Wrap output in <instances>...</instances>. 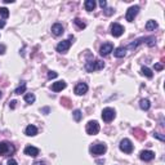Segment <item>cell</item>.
Segmentation results:
<instances>
[{
    "label": "cell",
    "mask_w": 165,
    "mask_h": 165,
    "mask_svg": "<svg viewBox=\"0 0 165 165\" xmlns=\"http://www.w3.org/2000/svg\"><path fill=\"white\" fill-rule=\"evenodd\" d=\"M103 67H104V62L99 61V59H92V61H88V62L85 63V70L88 71V72L102 70Z\"/></svg>",
    "instance_id": "1"
},
{
    "label": "cell",
    "mask_w": 165,
    "mask_h": 165,
    "mask_svg": "<svg viewBox=\"0 0 165 165\" xmlns=\"http://www.w3.org/2000/svg\"><path fill=\"white\" fill-rule=\"evenodd\" d=\"M155 41H156V39H155L154 36H148V38H141V39H138V40H135L134 43L129 44V47H128V48H130V49H134V48H137V47H138L139 44H143V43L148 44L150 47H152V45L155 44Z\"/></svg>",
    "instance_id": "2"
},
{
    "label": "cell",
    "mask_w": 165,
    "mask_h": 165,
    "mask_svg": "<svg viewBox=\"0 0 165 165\" xmlns=\"http://www.w3.org/2000/svg\"><path fill=\"white\" fill-rule=\"evenodd\" d=\"M75 40V38L74 36H70V39L68 40H62L61 43H59L58 45H57V52L58 53H66L68 49H70V47H71V44H72V41Z\"/></svg>",
    "instance_id": "3"
},
{
    "label": "cell",
    "mask_w": 165,
    "mask_h": 165,
    "mask_svg": "<svg viewBox=\"0 0 165 165\" xmlns=\"http://www.w3.org/2000/svg\"><path fill=\"white\" fill-rule=\"evenodd\" d=\"M115 116H116V114H115V110H114V108H111V107L103 108V111H102V119H103V121L110 123V121H112L114 119H115Z\"/></svg>",
    "instance_id": "4"
},
{
    "label": "cell",
    "mask_w": 165,
    "mask_h": 165,
    "mask_svg": "<svg viewBox=\"0 0 165 165\" xmlns=\"http://www.w3.org/2000/svg\"><path fill=\"white\" fill-rule=\"evenodd\" d=\"M98 132H99V124L95 120H90L86 124V133L89 135H95L98 134Z\"/></svg>",
    "instance_id": "5"
},
{
    "label": "cell",
    "mask_w": 165,
    "mask_h": 165,
    "mask_svg": "<svg viewBox=\"0 0 165 165\" xmlns=\"http://www.w3.org/2000/svg\"><path fill=\"white\" fill-rule=\"evenodd\" d=\"M106 150H107V146L104 143H95L90 147V152H92V155H95V156H97V155H103L106 152Z\"/></svg>",
    "instance_id": "6"
},
{
    "label": "cell",
    "mask_w": 165,
    "mask_h": 165,
    "mask_svg": "<svg viewBox=\"0 0 165 165\" xmlns=\"http://www.w3.org/2000/svg\"><path fill=\"white\" fill-rule=\"evenodd\" d=\"M120 150L123 151V152H125V154H132V151H133V145H132V141L130 139H128V138H124L121 142H120Z\"/></svg>",
    "instance_id": "7"
},
{
    "label": "cell",
    "mask_w": 165,
    "mask_h": 165,
    "mask_svg": "<svg viewBox=\"0 0 165 165\" xmlns=\"http://www.w3.org/2000/svg\"><path fill=\"white\" fill-rule=\"evenodd\" d=\"M138 12H139V7H138V5L130 7V8L126 11V16H125L126 21H128V22H133V21H134V18H135V16L138 14Z\"/></svg>",
    "instance_id": "8"
},
{
    "label": "cell",
    "mask_w": 165,
    "mask_h": 165,
    "mask_svg": "<svg viewBox=\"0 0 165 165\" xmlns=\"http://www.w3.org/2000/svg\"><path fill=\"white\" fill-rule=\"evenodd\" d=\"M14 152V147L8 142H0V155H7Z\"/></svg>",
    "instance_id": "9"
},
{
    "label": "cell",
    "mask_w": 165,
    "mask_h": 165,
    "mask_svg": "<svg viewBox=\"0 0 165 165\" xmlns=\"http://www.w3.org/2000/svg\"><path fill=\"white\" fill-rule=\"evenodd\" d=\"M111 52H114V45L111 44V43H104L102 47L99 48V54L102 57H106V56H108Z\"/></svg>",
    "instance_id": "10"
},
{
    "label": "cell",
    "mask_w": 165,
    "mask_h": 165,
    "mask_svg": "<svg viewBox=\"0 0 165 165\" xmlns=\"http://www.w3.org/2000/svg\"><path fill=\"white\" fill-rule=\"evenodd\" d=\"M124 31H125V29H124L121 25H119V23H114V25L111 26V35L115 36V38L121 36V35L124 34Z\"/></svg>",
    "instance_id": "11"
},
{
    "label": "cell",
    "mask_w": 165,
    "mask_h": 165,
    "mask_svg": "<svg viewBox=\"0 0 165 165\" xmlns=\"http://www.w3.org/2000/svg\"><path fill=\"white\" fill-rule=\"evenodd\" d=\"M139 157H141V160H143V161H151V160L155 157V152H152V151H150V150L141 151Z\"/></svg>",
    "instance_id": "12"
},
{
    "label": "cell",
    "mask_w": 165,
    "mask_h": 165,
    "mask_svg": "<svg viewBox=\"0 0 165 165\" xmlns=\"http://www.w3.org/2000/svg\"><path fill=\"white\" fill-rule=\"evenodd\" d=\"M86 92H88V85H86L85 82H79V84L75 86V93L77 95H82V94H85Z\"/></svg>",
    "instance_id": "13"
},
{
    "label": "cell",
    "mask_w": 165,
    "mask_h": 165,
    "mask_svg": "<svg viewBox=\"0 0 165 165\" xmlns=\"http://www.w3.org/2000/svg\"><path fill=\"white\" fill-rule=\"evenodd\" d=\"M25 155H27V156H31V157H35L39 155V148L34 147V146H27V147L25 148Z\"/></svg>",
    "instance_id": "14"
},
{
    "label": "cell",
    "mask_w": 165,
    "mask_h": 165,
    "mask_svg": "<svg viewBox=\"0 0 165 165\" xmlns=\"http://www.w3.org/2000/svg\"><path fill=\"white\" fill-rule=\"evenodd\" d=\"M52 33L56 36H61L63 33H65V30H63V26L61 23H54L52 26Z\"/></svg>",
    "instance_id": "15"
},
{
    "label": "cell",
    "mask_w": 165,
    "mask_h": 165,
    "mask_svg": "<svg viewBox=\"0 0 165 165\" xmlns=\"http://www.w3.org/2000/svg\"><path fill=\"white\" fill-rule=\"evenodd\" d=\"M65 88H66V82L63 81V80H59V81L53 82V85H52V90L53 92H61Z\"/></svg>",
    "instance_id": "16"
},
{
    "label": "cell",
    "mask_w": 165,
    "mask_h": 165,
    "mask_svg": "<svg viewBox=\"0 0 165 165\" xmlns=\"http://www.w3.org/2000/svg\"><path fill=\"white\" fill-rule=\"evenodd\" d=\"M25 133H26V135H29V137H34L38 134V128L35 125H27Z\"/></svg>",
    "instance_id": "17"
},
{
    "label": "cell",
    "mask_w": 165,
    "mask_h": 165,
    "mask_svg": "<svg viewBox=\"0 0 165 165\" xmlns=\"http://www.w3.org/2000/svg\"><path fill=\"white\" fill-rule=\"evenodd\" d=\"M114 56L117 57V58H123L126 56V48L124 47H120V48H116L115 50H114Z\"/></svg>",
    "instance_id": "18"
},
{
    "label": "cell",
    "mask_w": 165,
    "mask_h": 165,
    "mask_svg": "<svg viewBox=\"0 0 165 165\" xmlns=\"http://www.w3.org/2000/svg\"><path fill=\"white\" fill-rule=\"evenodd\" d=\"M157 22L156 21H154V20H150L147 21V23H146V30L147 31H154L155 29H157Z\"/></svg>",
    "instance_id": "19"
},
{
    "label": "cell",
    "mask_w": 165,
    "mask_h": 165,
    "mask_svg": "<svg viewBox=\"0 0 165 165\" xmlns=\"http://www.w3.org/2000/svg\"><path fill=\"white\" fill-rule=\"evenodd\" d=\"M84 7H85V9H86L88 12L94 11V8H95V2H94V0H85Z\"/></svg>",
    "instance_id": "20"
},
{
    "label": "cell",
    "mask_w": 165,
    "mask_h": 165,
    "mask_svg": "<svg viewBox=\"0 0 165 165\" xmlns=\"http://www.w3.org/2000/svg\"><path fill=\"white\" fill-rule=\"evenodd\" d=\"M139 107H141L142 110H145V111H147V110L151 107L150 101H148V99H141V102H139Z\"/></svg>",
    "instance_id": "21"
},
{
    "label": "cell",
    "mask_w": 165,
    "mask_h": 165,
    "mask_svg": "<svg viewBox=\"0 0 165 165\" xmlns=\"http://www.w3.org/2000/svg\"><path fill=\"white\" fill-rule=\"evenodd\" d=\"M133 134H135V137H137V138H138V139H145V137H146V134H145V133L143 132H142L141 129H133Z\"/></svg>",
    "instance_id": "22"
},
{
    "label": "cell",
    "mask_w": 165,
    "mask_h": 165,
    "mask_svg": "<svg viewBox=\"0 0 165 165\" xmlns=\"http://www.w3.org/2000/svg\"><path fill=\"white\" fill-rule=\"evenodd\" d=\"M25 102L29 103V104L34 103V102H35V95H34L33 93H27V94L25 95Z\"/></svg>",
    "instance_id": "23"
},
{
    "label": "cell",
    "mask_w": 165,
    "mask_h": 165,
    "mask_svg": "<svg viewBox=\"0 0 165 165\" xmlns=\"http://www.w3.org/2000/svg\"><path fill=\"white\" fill-rule=\"evenodd\" d=\"M142 75H145V76H147L148 77V79H151V77H152L154 76V74H152V71H151L150 70V68L148 67H142Z\"/></svg>",
    "instance_id": "24"
},
{
    "label": "cell",
    "mask_w": 165,
    "mask_h": 165,
    "mask_svg": "<svg viewBox=\"0 0 165 165\" xmlns=\"http://www.w3.org/2000/svg\"><path fill=\"white\" fill-rule=\"evenodd\" d=\"M74 23L77 26V27H79V29L80 30H82V29H85V22H82V20H80V18H75V20H74Z\"/></svg>",
    "instance_id": "25"
},
{
    "label": "cell",
    "mask_w": 165,
    "mask_h": 165,
    "mask_svg": "<svg viewBox=\"0 0 165 165\" xmlns=\"http://www.w3.org/2000/svg\"><path fill=\"white\" fill-rule=\"evenodd\" d=\"M26 90V82H22V84L18 86V88L14 90V94H21V93H25Z\"/></svg>",
    "instance_id": "26"
},
{
    "label": "cell",
    "mask_w": 165,
    "mask_h": 165,
    "mask_svg": "<svg viewBox=\"0 0 165 165\" xmlns=\"http://www.w3.org/2000/svg\"><path fill=\"white\" fill-rule=\"evenodd\" d=\"M72 115H74L75 121H80V120H81V116H82V114H81V111H80V110H75Z\"/></svg>",
    "instance_id": "27"
},
{
    "label": "cell",
    "mask_w": 165,
    "mask_h": 165,
    "mask_svg": "<svg viewBox=\"0 0 165 165\" xmlns=\"http://www.w3.org/2000/svg\"><path fill=\"white\" fill-rule=\"evenodd\" d=\"M0 14H2L4 18H7L9 16V11L7 8H0Z\"/></svg>",
    "instance_id": "28"
},
{
    "label": "cell",
    "mask_w": 165,
    "mask_h": 165,
    "mask_svg": "<svg viewBox=\"0 0 165 165\" xmlns=\"http://www.w3.org/2000/svg\"><path fill=\"white\" fill-rule=\"evenodd\" d=\"M57 76H58V74H57L56 71H49V72H48V79H49V80H52V79H56Z\"/></svg>",
    "instance_id": "29"
},
{
    "label": "cell",
    "mask_w": 165,
    "mask_h": 165,
    "mask_svg": "<svg viewBox=\"0 0 165 165\" xmlns=\"http://www.w3.org/2000/svg\"><path fill=\"white\" fill-rule=\"evenodd\" d=\"M61 102H62L63 104H65L66 107H70V104H68V102H70V101H68L67 98H62V99H61Z\"/></svg>",
    "instance_id": "30"
},
{
    "label": "cell",
    "mask_w": 165,
    "mask_h": 165,
    "mask_svg": "<svg viewBox=\"0 0 165 165\" xmlns=\"http://www.w3.org/2000/svg\"><path fill=\"white\" fill-rule=\"evenodd\" d=\"M99 5H101V8H102V9H104V8H106V7H107V3H106V0H101V2H99Z\"/></svg>",
    "instance_id": "31"
},
{
    "label": "cell",
    "mask_w": 165,
    "mask_h": 165,
    "mask_svg": "<svg viewBox=\"0 0 165 165\" xmlns=\"http://www.w3.org/2000/svg\"><path fill=\"white\" fill-rule=\"evenodd\" d=\"M154 137H156V138H159L160 141H164V139H165V138H164V135H161V134H160V133H155Z\"/></svg>",
    "instance_id": "32"
},
{
    "label": "cell",
    "mask_w": 165,
    "mask_h": 165,
    "mask_svg": "<svg viewBox=\"0 0 165 165\" xmlns=\"http://www.w3.org/2000/svg\"><path fill=\"white\" fill-rule=\"evenodd\" d=\"M7 164H8V165H17V161H16L14 159H9Z\"/></svg>",
    "instance_id": "33"
},
{
    "label": "cell",
    "mask_w": 165,
    "mask_h": 165,
    "mask_svg": "<svg viewBox=\"0 0 165 165\" xmlns=\"http://www.w3.org/2000/svg\"><path fill=\"white\" fill-rule=\"evenodd\" d=\"M104 13H106V16H111L112 13H114V9L112 8H108V9H106V12H104Z\"/></svg>",
    "instance_id": "34"
},
{
    "label": "cell",
    "mask_w": 165,
    "mask_h": 165,
    "mask_svg": "<svg viewBox=\"0 0 165 165\" xmlns=\"http://www.w3.org/2000/svg\"><path fill=\"white\" fill-rule=\"evenodd\" d=\"M155 70H163V65H160V63H156V65H155Z\"/></svg>",
    "instance_id": "35"
},
{
    "label": "cell",
    "mask_w": 165,
    "mask_h": 165,
    "mask_svg": "<svg viewBox=\"0 0 165 165\" xmlns=\"http://www.w3.org/2000/svg\"><path fill=\"white\" fill-rule=\"evenodd\" d=\"M16 103H17V101H12V102L9 103V106H11V108H14V107H16Z\"/></svg>",
    "instance_id": "36"
},
{
    "label": "cell",
    "mask_w": 165,
    "mask_h": 165,
    "mask_svg": "<svg viewBox=\"0 0 165 165\" xmlns=\"http://www.w3.org/2000/svg\"><path fill=\"white\" fill-rule=\"evenodd\" d=\"M34 165H47V163L45 161H35Z\"/></svg>",
    "instance_id": "37"
},
{
    "label": "cell",
    "mask_w": 165,
    "mask_h": 165,
    "mask_svg": "<svg viewBox=\"0 0 165 165\" xmlns=\"http://www.w3.org/2000/svg\"><path fill=\"white\" fill-rule=\"evenodd\" d=\"M4 52H5V47H4V45H0V54H4Z\"/></svg>",
    "instance_id": "38"
},
{
    "label": "cell",
    "mask_w": 165,
    "mask_h": 165,
    "mask_svg": "<svg viewBox=\"0 0 165 165\" xmlns=\"http://www.w3.org/2000/svg\"><path fill=\"white\" fill-rule=\"evenodd\" d=\"M4 26H5V21H4V20H0V29H3Z\"/></svg>",
    "instance_id": "39"
},
{
    "label": "cell",
    "mask_w": 165,
    "mask_h": 165,
    "mask_svg": "<svg viewBox=\"0 0 165 165\" xmlns=\"http://www.w3.org/2000/svg\"><path fill=\"white\" fill-rule=\"evenodd\" d=\"M4 3H7V4H9V3H14V0H4Z\"/></svg>",
    "instance_id": "40"
},
{
    "label": "cell",
    "mask_w": 165,
    "mask_h": 165,
    "mask_svg": "<svg viewBox=\"0 0 165 165\" xmlns=\"http://www.w3.org/2000/svg\"><path fill=\"white\" fill-rule=\"evenodd\" d=\"M2 95H3V94H2V92H0V98H2Z\"/></svg>",
    "instance_id": "41"
},
{
    "label": "cell",
    "mask_w": 165,
    "mask_h": 165,
    "mask_svg": "<svg viewBox=\"0 0 165 165\" xmlns=\"http://www.w3.org/2000/svg\"><path fill=\"white\" fill-rule=\"evenodd\" d=\"M0 165H2V164H0Z\"/></svg>",
    "instance_id": "42"
}]
</instances>
